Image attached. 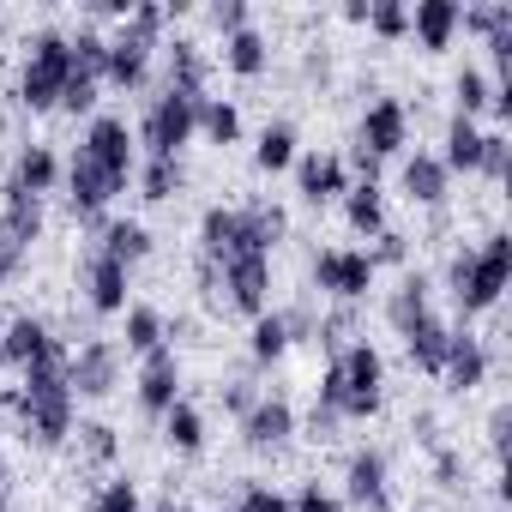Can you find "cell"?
<instances>
[{
  "label": "cell",
  "instance_id": "4fadbf2b",
  "mask_svg": "<svg viewBox=\"0 0 512 512\" xmlns=\"http://www.w3.org/2000/svg\"><path fill=\"white\" fill-rule=\"evenodd\" d=\"M0 356H7V362H19V368H37V362H67L61 356V344L49 338V326L43 320H13L7 332H0Z\"/></svg>",
  "mask_w": 512,
  "mask_h": 512
},
{
  "label": "cell",
  "instance_id": "f1b7e54d",
  "mask_svg": "<svg viewBox=\"0 0 512 512\" xmlns=\"http://www.w3.org/2000/svg\"><path fill=\"white\" fill-rule=\"evenodd\" d=\"M446 175L452 169H476L482 163V133H476V121H464V115H452V127H446Z\"/></svg>",
  "mask_w": 512,
  "mask_h": 512
},
{
  "label": "cell",
  "instance_id": "836d02e7",
  "mask_svg": "<svg viewBox=\"0 0 512 512\" xmlns=\"http://www.w3.org/2000/svg\"><path fill=\"white\" fill-rule=\"evenodd\" d=\"M223 61H229L241 79H253V73L266 67V37H260V31H235V37L223 43Z\"/></svg>",
  "mask_w": 512,
  "mask_h": 512
},
{
  "label": "cell",
  "instance_id": "bcb514c9",
  "mask_svg": "<svg viewBox=\"0 0 512 512\" xmlns=\"http://www.w3.org/2000/svg\"><path fill=\"white\" fill-rule=\"evenodd\" d=\"M211 25L223 37H235V31H247V7H241V0H223V7H211Z\"/></svg>",
  "mask_w": 512,
  "mask_h": 512
},
{
  "label": "cell",
  "instance_id": "277c9868",
  "mask_svg": "<svg viewBox=\"0 0 512 512\" xmlns=\"http://www.w3.org/2000/svg\"><path fill=\"white\" fill-rule=\"evenodd\" d=\"M67 73H73V49H67V37H61V31H43V37L31 43V61H25L19 97H25L31 109H55Z\"/></svg>",
  "mask_w": 512,
  "mask_h": 512
},
{
  "label": "cell",
  "instance_id": "484cf974",
  "mask_svg": "<svg viewBox=\"0 0 512 512\" xmlns=\"http://www.w3.org/2000/svg\"><path fill=\"white\" fill-rule=\"evenodd\" d=\"M386 320H392L398 332H410L416 320H428V278H422V272H410V278L392 290V302H386Z\"/></svg>",
  "mask_w": 512,
  "mask_h": 512
},
{
  "label": "cell",
  "instance_id": "52a82bcc",
  "mask_svg": "<svg viewBox=\"0 0 512 512\" xmlns=\"http://www.w3.org/2000/svg\"><path fill=\"white\" fill-rule=\"evenodd\" d=\"M217 278H223V302L235 314H253V320L266 314V302H272V253H235V260L217 266Z\"/></svg>",
  "mask_w": 512,
  "mask_h": 512
},
{
  "label": "cell",
  "instance_id": "8d00e7d4",
  "mask_svg": "<svg viewBox=\"0 0 512 512\" xmlns=\"http://www.w3.org/2000/svg\"><path fill=\"white\" fill-rule=\"evenodd\" d=\"M139 187H145V199H175V187H181V163H175V157H145Z\"/></svg>",
  "mask_w": 512,
  "mask_h": 512
},
{
  "label": "cell",
  "instance_id": "5b68a950",
  "mask_svg": "<svg viewBox=\"0 0 512 512\" xmlns=\"http://www.w3.org/2000/svg\"><path fill=\"white\" fill-rule=\"evenodd\" d=\"M506 278H512V241H506V235H488V247L470 253V272H464V284H458L452 302H458L464 314H488V308L500 302Z\"/></svg>",
  "mask_w": 512,
  "mask_h": 512
},
{
  "label": "cell",
  "instance_id": "b9f144b4",
  "mask_svg": "<svg viewBox=\"0 0 512 512\" xmlns=\"http://www.w3.org/2000/svg\"><path fill=\"white\" fill-rule=\"evenodd\" d=\"M458 25L500 37V31H512V7H470V13H458Z\"/></svg>",
  "mask_w": 512,
  "mask_h": 512
},
{
  "label": "cell",
  "instance_id": "60d3db41",
  "mask_svg": "<svg viewBox=\"0 0 512 512\" xmlns=\"http://www.w3.org/2000/svg\"><path fill=\"white\" fill-rule=\"evenodd\" d=\"M73 434H79V452H85V458H97V464L115 458V428H109V422H79Z\"/></svg>",
  "mask_w": 512,
  "mask_h": 512
},
{
  "label": "cell",
  "instance_id": "db71d44e",
  "mask_svg": "<svg viewBox=\"0 0 512 512\" xmlns=\"http://www.w3.org/2000/svg\"><path fill=\"white\" fill-rule=\"evenodd\" d=\"M0 482H7V458H0Z\"/></svg>",
  "mask_w": 512,
  "mask_h": 512
},
{
  "label": "cell",
  "instance_id": "d590c367",
  "mask_svg": "<svg viewBox=\"0 0 512 512\" xmlns=\"http://www.w3.org/2000/svg\"><path fill=\"white\" fill-rule=\"evenodd\" d=\"M290 350V326H284V314H260L253 320V356L260 362H278Z\"/></svg>",
  "mask_w": 512,
  "mask_h": 512
},
{
  "label": "cell",
  "instance_id": "7a4b0ae2",
  "mask_svg": "<svg viewBox=\"0 0 512 512\" xmlns=\"http://www.w3.org/2000/svg\"><path fill=\"white\" fill-rule=\"evenodd\" d=\"M157 31H163V7H133L127 13V31L109 43V67H103V79H115V85H145V67H151V49H157Z\"/></svg>",
  "mask_w": 512,
  "mask_h": 512
},
{
  "label": "cell",
  "instance_id": "7bdbcfd3",
  "mask_svg": "<svg viewBox=\"0 0 512 512\" xmlns=\"http://www.w3.org/2000/svg\"><path fill=\"white\" fill-rule=\"evenodd\" d=\"M91 512H139V488L133 482H103V494L91 500Z\"/></svg>",
  "mask_w": 512,
  "mask_h": 512
},
{
  "label": "cell",
  "instance_id": "44dd1931",
  "mask_svg": "<svg viewBox=\"0 0 512 512\" xmlns=\"http://www.w3.org/2000/svg\"><path fill=\"white\" fill-rule=\"evenodd\" d=\"M458 0H422V7L410 13V31H416V43L422 49H446L452 43V31H458Z\"/></svg>",
  "mask_w": 512,
  "mask_h": 512
},
{
  "label": "cell",
  "instance_id": "2e32d148",
  "mask_svg": "<svg viewBox=\"0 0 512 512\" xmlns=\"http://www.w3.org/2000/svg\"><path fill=\"white\" fill-rule=\"evenodd\" d=\"M290 428H296V410L284 398H260L241 416V440L247 446H278V440H290Z\"/></svg>",
  "mask_w": 512,
  "mask_h": 512
},
{
  "label": "cell",
  "instance_id": "ba28073f",
  "mask_svg": "<svg viewBox=\"0 0 512 512\" xmlns=\"http://www.w3.org/2000/svg\"><path fill=\"white\" fill-rule=\"evenodd\" d=\"M79 151L109 175V187H115V193L133 181V133H127V121H121V115H97Z\"/></svg>",
  "mask_w": 512,
  "mask_h": 512
},
{
  "label": "cell",
  "instance_id": "9a60e30c",
  "mask_svg": "<svg viewBox=\"0 0 512 512\" xmlns=\"http://www.w3.org/2000/svg\"><path fill=\"white\" fill-rule=\"evenodd\" d=\"M85 296L97 314H127V266H115L109 253H91L85 266Z\"/></svg>",
  "mask_w": 512,
  "mask_h": 512
},
{
  "label": "cell",
  "instance_id": "6da1fadb",
  "mask_svg": "<svg viewBox=\"0 0 512 512\" xmlns=\"http://www.w3.org/2000/svg\"><path fill=\"white\" fill-rule=\"evenodd\" d=\"M13 410L25 416V440L37 446H61L73 434V386H67V362H37L25 368V386L13 392Z\"/></svg>",
  "mask_w": 512,
  "mask_h": 512
},
{
  "label": "cell",
  "instance_id": "cb8c5ba5",
  "mask_svg": "<svg viewBox=\"0 0 512 512\" xmlns=\"http://www.w3.org/2000/svg\"><path fill=\"white\" fill-rule=\"evenodd\" d=\"M55 181H61L55 151H49V145H25V151H19V169H13V187H25V193H37V199H43Z\"/></svg>",
  "mask_w": 512,
  "mask_h": 512
},
{
  "label": "cell",
  "instance_id": "30bf717a",
  "mask_svg": "<svg viewBox=\"0 0 512 512\" xmlns=\"http://www.w3.org/2000/svg\"><path fill=\"white\" fill-rule=\"evenodd\" d=\"M314 284L332 290L338 302H362L374 290V260L368 253H350V247H326L314 260Z\"/></svg>",
  "mask_w": 512,
  "mask_h": 512
},
{
  "label": "cell",
  "instance_id": "e0dca14e",
  "mask_svg": "<svg viewBox=\"0 0 512 512\" xmlns=\"http://www.w3.org/2000/svg\"><path fill=\"white\" fill-rule=\"evenodd\" d=\"M296 193H302L308 205L338 199V193H344V163H338V157H320V151L296 157Z\"/></svg>",
  "mask_w": 512,
  "mask_h": 512
},
{
  "label": "cell",
  "instance_id": "ab89813d",
  "mask_svg": "<svg viewBox=\"0 0 512 512\" xmlns=\"http://www.w3.org/2000/svg\"><path fill=\"white\" fill-rule=\"evenodd\" d=\"M55 109H67V115H91V109H97V79L67 73V85H61V103H55Z\"/></svg>",
  "mask_w": 512,
  "mask_h": 512
},
{
  "label": "cell",
  "instance_id": "4316f807",
  "mask_svg": "<svg viewBox=\"0 0 512 512\" xmlns=\"http://www.w3.org/2000/svg\"><path fill=\"white\" fill-rule=\"evenodd\" d=\"M193 133H205L211 145H235V133H241V115H235V103H223V97H199Z\"/></svg>",
  "mask_w": 512,
  "mask_h": 512
},
{
  "label": "cell",
  "instance_id": "8992f818",
  "mask_svg": "<svg viewBox=\"0 0 512 512\" xmlns=\"http://www.w3.org/2000/svg\"><path fill=\"white\" fill-rule=\"evenodd\" d=\"M193 115H199V97H187V91H163V97L145 109V127H139L145 157H175V151L193 139Z\"/></svg>",
  "mask_w": 512,
  "mask_h": 512
},
{
  "label": "cell",
  "instance_id": "d6986e66",
  "mask_svg": "<svg viewBox=\"0 0 512 512\" xmlns=\"http://www.w3.org/2000/svg\"><path fill=\"white\" fill-rule=\"evenodd\" d=\"M404 350H410V362H416V368L440 374V368H446V350H452V326L428 314V320H416V326L404 332Z\"/></svg>",
  "mask_w": 512,
  "mask_h": 512
},
{
  "label": "cell",
  "instance_id": "5bb4252c",
  "mask_svg": "<svg viewBox=\"0 0 512 512\" xmlns=\"http://www.w3.org/2000/svg\"><path fill=\"white\" fill-rule=\"evenodd\" d=\"M67 199H73V211H79V217H97V211L115 199L109 175H103L85 151H73V163H67Z\"/></svg>",
  "mask_w": 512,
  "mask_h": 512
},
{
  "label": "cell",
  "instance_id": "ffe728a7",
  "mask_svg": "<svg viewBox=\"0 0 512 512\" xmlns=\"http://www.w3.org/2000/svg\"><path fill=\"white\" fill-rule=\"evenodd\" d=\"M199 247H205V260H211V266L235 260V253H241V211L211 205V211H205V223H199Z\"/></svg>",
  "mask_w": 512,
  "mask_h": 512
},
{
  "label": "cell",
  "instance_id": "f907efd6",
  "mask_svg": "<svg viewBox=\"0 0 512 512\" xmlns=\"http://www.w3.org/2000/svg\"><path fill=\"white\" fill-rule=\"evenodd\" d=\"M290 512H338V500H332V494H320V488H302V494L290 500Z\"/></svg>",
  "mask_w": 512,
  "mask_h": 512
},
{
  "label": "cell",
  "instance_id": "83f0119b",
  "mask_svg": "<svg viewBox=\"0 0 512 512\" xmlns=\"http://www.w3.org/2000/svg\"><path fill=\"white\" fill-rule=\"evenodd\" d=\"M103 253H109L115 266H133V260H145V253H151V229L145 223H109L103 229Z\"/></svg>",
  "mask_w": 512,
  "mask_h": 512
},
{
  "label": "cell",
  "instance_id": "603a6c76",
  "mask_svg": "<svg viewBox=\"0 0 512 512\" xmlns=\"http://www.w3.org/2000/svg\"><path fill=\"white\" fill-rule=\"evenodd\" d=\"M344 494H350L356 506L386 512V458H380V452H356V458H350V482H344Z\"/></svg>",
  "mask_w": 512,
  "mask_h": 512
},
{
  "label": "cell",
  "instance_id": "ee69618b",
  "mask_svg": "<svg viewBox=\"0 0 512 512\" xmlns=\"http://www.w3.org/2000/svg\"><path fill=\"white\" fill-rule=\"evenodd\" d=\"M368 25H374L380 37H404V31H410V13L398 7V0H380V7H368Z\"/></svg>",
  "mask_w": 512,
  "mask_h": 512
},
{
  "label": "cell",
  "instance_id": "c3c4849f",
  "mask_svg": "<svg viewBox=\"0 0 512 512\" xmlns=\"http://www.w3.org/2000/svg\"><path fill=\"white\" fill-rule=\"evenodd\" d=\"M482 175H506V139L500 133H482Z\"/></svg>",
  "mask_w": 512,
  "mask_h": 512
},
{
  "label": "cell",
  "instance_id": "4dcf8cb0",
  "mask_svg": "<svg viewBox=\"0 0 512 512\" xmlns=\"http://www.w3.org/2000/svg\"><path fill=\"white\" fill-rule=\"evenodd\" d=\"M169 91L205 97V55H199L193 43H175V49H169Z\"/></svg>",
  "mask_w": 512,
  "mask_h": 512
},
{
  "label": "cell",
  "instance_id": "7dc6e473",
  "mask_svg": "<svg viewBox=\"0 0 512 512\" xmlns=\"http://www.w3.org/2000/svg\"><path fill=\"white\" fill-rule=\"evenodd\" d=\"M374 241H380V247L368 253V260H374V266H398V260H404V235H398V229H380Z\"/></svg>",
  "mask_w": 512,
  "mask_h": 512
},
{
  "label": "cell",
  "instance_id": "7c38bea8",
  "mask_svg": "<svg viewBox=\"0 0 512 512\" xmlns=\"http://www.w3.org/2000/svg\"><path fill=\"white\" fill-rule=\"evenodd\" d=\"M404 133H410V121H404V103H392V97H380L368 115H362V157H398L404 151Z\"/></svg>",
  "mask_w": 512,
  "mask_h": 512
},
{
  "label": "cell",
  "instance_id": "f5cc1de1",
  "mask_svg": "<svg viewBox=\"0 0 512 512\" xmlns=\"http://www.w3.org/2000/svg\"><path fill=\"white\" fill-rule=\"evenodd\" d=\"M506 422H512V416H506V404H500V410L488 416V440H494V446H506Z\"/></svg>",
  "mask_w": 512,
  "mask_h": 512
},
{
  "label": "cell",
  "instance_id": "d6a6232c",
  "mask_svg": "<svg viewBox=\"0 0 512 512\" xmlns=\"http://www.w3.org/2000/svg\"><path fill=\"white\" fill-rule=\"evenodd\" d=\"M296 133L290 127H266L260 133V145H253V163H260V169H296Z\"/></svg>",
  "mask_w": 512,
  "mask_h": 512
},
{
  "label": "cell",
  "instance_id": "11a10c76",
  "mask_svg": "<svg viewBox=\"0 0 512 512\" xmlns=\"http://www.w3.org/2000/svg\"><path fill=\"white\" fill-rule=\"evenodd\" d=\"M163 512H187V506H163Z\"/></svg>",
  "mask_w": 512,
  "mask_h": 512
},
{
  "label": "cell",
  "instance_id": "ac0fdd59",
  "mask_svg": "<svg viewBox=\"0 0 512 512\" xmlns=\"http://www.w3.org/2000/svg\"><path fill=\"white\" fill-rule=\"evenodd\" d=\"M0 193H7V217H0V235H7L13 247H31L37 235H43V199L37 193H25V187H0Z\"/></svg>",
  "mask_w": 512,
  "mask_h": 512
},
{
  "label": "cell",
  "instance_id": "74e56055",
  "mask_svg": "<svg viewBox=\"0 0 512 512\" xmlns=\"http://www.w3.org/2000/svg\"><path fill=\"white\" fill-rule=\"evenodd\" d=\"M67 49H73V73H79V79H103V67H109V43H103V37L85 31V37L67 43Z\"/></svg>",
  "mask_w": 512,
  "mask_h": 512
},
{
  "label": "cell",
  "instance_id": "e575fe53",
  "mask_svg": "<svg viewBox=\"0 0 512 512\" xmlns=\"http://www.w3.org/2000/svg\"><path fill=\"white\" fill-rule=\"evenodd\" d=\"M127 350H133V356L163 350V314H157V308H127Z\"/></svg>",
  "mask_w": 512,
  "mask_h": 512
},
{
  "label": "cell",
  "instance_id": "8fae6325",
  "mask_svg": "<svg viewBox=\"0 0 512 512\" xmlns=\"http://www.w3.org/2000/svg\"><path fill=\"white\" fill-rule=\"evenodd\" d=\"M139 404H145L151 416H163V410L181 404V362H175L169 344L151 350V356H139Z\"/></svg>",
  "mask_w": 512,
  "mask_h": 512
},
{
  "label": "cell",
  "instance_id": "f546056e",
  "mask_svg": "<svg viewBox=\"0 0 512 512\" xmlns=\"http://www.w3.org/2000/svg\"><path fill=\"white\" fill-rule=\"evenodd\" d=\"M344 211H350V223H356L362 235H380V229H386V199H380V187H374V181L344 187Z\"/></svg>",
  "mask_w": 512,
  "mask_h": 512
},
{
  "label": "cell",
  "instance_id": "9c48e42d",
  "mask_svg": "<svg viewBox=\"0 0 512 512\" xmlns=\"http://www.w3.org/2000/svg\"><path fill=\"white\" fill-rule=\"evenodd\" d=\"M115 380H121V344L91 338V344H79V350L67 356V386H73V398H103V392H115Z\"/></svg>",
  "mask_w": 512,
  "mask_h": 512
},
{
  "label": "cell",
  "instance_id": "1f68e13d",
  "mask_svg": "<svg viewBox=\"0 0 512 512\" xmlns=\"http://www.w3.org/2000/svg\"><path fill=\"white\" fill-rule=\"evenodd\" d=\"M163 434H169V446H175V452H199V446H205V422H199V410H193V404L163 410Z\"/></svg>",
  "mask_w": 512,
  "mask_h": 512
},
{
  "label": "cell",
  "instance_id": "f35d334b",
  "mask_svg": "<svg viewBox=\"0 0 512 512\" xmlns=\"http://www.w3.org/2000/svg\"><path fill=\"white\" fill-rule=\"evenodd\" d=\"M488 103H494V91H488V79H482L476 67H464V73H458V115L470 121V115H482Z\"/></svg>",
  "mask_w": 512,
  "mask_h": 512
},
{
  "label": "cell",
  "instance_id": "681fc988",
  "mask_svg": "<svg viewBox=\"0 0 512 512\" xmlns=\"http://www.w3.org/2000/svg\"><path fill=\"white\" fill-rule=\"evenodd\" d=\"M223 404H229L235 416H247V410L260 404V398H253V386H247V380H229V386H223Z\"/></svg>",
  "mask_w": 512,
  "mask_h": 512
},
{
  "label": "cell",
  "instance_id": "9f6ffc18",
  "mask_svg": "<svg viewBox=\"0 0 512 512\" xmlns=\"http://www.w3.org/2000/svg\"><path fill=\"white\" fill-rule=\"evenodd\" d=\"M0 362H7V356H0Z\"/></svg>",
  "mask_w": 512,
  "mask_h": 512
},
{
  "label": "cell",
  "instance_id": "d4e9b609",
  "mask_svg": "<svg viewBox=\"0 0 512 512\" xmlns=\"http://www.w3.org/2000/svg\"><path fill=\"white\" fill-rule=\"evenodd\" d=\"M404 193L422 199V205H440V199H446V163L428 157V151H416V157L404 163Z\"/></svg>",
  "mask_w": 512,
  "mask_h": 512
},
{
  "label": "cell",
  "instance_id": "3957f363",
  "mask_svg": "<svg viewBox=\"0 0 512 512\" xmlns=\"http://www.w3.org/2000/svg\"><path fill=\"white\" fill-rule=\"evenodd\" d=\"M332 368H338V416H374L380 398H386V368H380V356H374L368 344H350V350L332 356Z\"/></svg>",
  "mask_w": 512,
  "mask_h": 512
},
{
  "label": "cell",
  "instance_id": "7402d4cb",
  "mask_svg": "<svg viewBox=\"0 0 512 512\" xmlns=\"http://www.w3.org/2000/svg\"><path fill=\"white\" fill-rule=\"evenodd\" d=\"M446 386L452 392H470V386H482V374H488V350L476 344V338H464V332H452V350H446Z\"/></svg>",
  "mask_w": 512,
  "mask_h": 512
},
{
  "label": "cell",
  "instance_id": "816d5d0a",
  "mask_svg": "<svg viewBox=\"0 0 512 512\" xmlns=\"http://www.w3.org/2000/svg\"><path fill=\"white\" fill-rule=\"evenodd\" d=\"M19 260H25V247H13L7 235H0V284H7V278L19 272Z\"/></svg>",
  "mask_w": 512,
  "mask_h": 512
},
{
  "label": "cell",
  "instance_id": "f6af8a7d",
  "mask_svg": "<svg viewBox=\"0 0 512 512\" xmlns=\"http://www.w3.org/2000/svg\"><path fill=\"white\" fill-rule=\"evenodd\" d=\"M235 512H290V500H284L278 488H247Z\"/></svg>",
  "mask_w": 512,
  "mask_h": 512
}]
</instances>
